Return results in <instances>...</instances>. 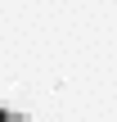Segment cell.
Here are the masks:
<instances>
[{
  "label": "cell",
  "mask_w": 117,
  "mask_h": 122,
  "mask_svg": "<svg viewBox=\"0 0 117 122\" xmlns=\"http://www.w3.org/2000/svg\"><path fill=\"white\" fill-rule=\"evenodd\" d=\"M0 122H23V118H14V113H0Z\"/></svg>",
  "instance_id": "6da1fadb"
}]
</instances>
